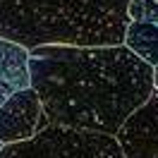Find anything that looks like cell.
I'll return each mask as SVG.
<instances>
[{
	"instance_id": "1",
	"label": "cell",
	"mask_w": 158,
	"mask_h": 158,
	"mask_svg": "<svg viewBox=\"0 0 158 158\" xmlns=\"http://www.w3.org/2000/svg\"><path fill=\"white\" fill-rule=\"evenodd\" d=\"M29 72L50 125L108 134H118L156 89V67L125 43L36 46Z\"/></svg>"
},
{
	"instance_id": "2",
	"label": "cell",
	"mask_w": 158,
	"mask_h": 158,
	"mask_svg": "<svg viewBox=\"0 0 158 158\" xmlns=\"http://www.w3.org/2000/svg\"><path fill=\"white\" fill-rule=\"evenodd\" d=\"M127 22L110 12L106 0H0V36L24 48L118 46Z\"/></svg>"
},
{
	"instance_id": "3",
	"label": "cell",
	"mask_w": 158,
	"mask_h": 158,
	"mask_svg": "<svg viewBox=\"0 0 158 158\" xmlns=\"http://www.w3.org/2000/svg\"><path fill=\"white\" fill-rule=\"evenodd\" d=\"M41 158H127L115 134L48 125L34 137Z\"/></svg>"
},
{
	"instance_id": "4",
	"label": "cell",
	"mask_w": 158,
	"mask_h": 158,
	"mask_svg": "<svg viewBox=\"0 0 158 158\" xmlns=\"http://www.w3.org/2000/svg\"><path fill=\"white\" fill-rule=\"evenodd\" d=\"M46 115L41 96L34 86L17 89L10 98L0 106V141L2 144H15V141H27L39 134L41 118Z\"/></svg>"
},
{
	"instance_id": "5",
	"label": "cell",
	"mask_w": 158,
	"mask_h": 158,
	"mask_svg": "<svg viewBox=\"0 0 158 158\" xmlns=\"http://www.w3.org/2000/svg\"><path fill=\"white\" fill-rule=\"evenodd\" d=\"M115 137L127 158H158V89L125 120Z\"/></svg>"
},
{
	"instance_id": "6",
	"label": "cell",
	"mask_w": 158,
	"mask_h": 158,
	"mask_svg": "<svg viewBox=\"0 0 158 158\" xmlns=\"http://www.w3.org/2000/svg\"><path fill=\"white\" fill-rule=\"evenodd\" d=\"M29 84V48L0 36V106L17 89H24Z\"/></svg>"
},
{
	"instance_id": "7",
	"label": "cell",
	"mask_w": 158,
	"mask_h": 158,
	"mask_svg": "<svg viewBox=\"0 0 158 158\" xmlns=\"http://www.w3.org/2000/svg\"><path fill=\"white\" fill-rule=\"evenodd\" d=\"M125 46L132 48L141 60L158 67V24L156 22L129 19L125 31Z\"/></svg>"
},
{
	"instance_id": "8",
	"label": "cell",
	"mask_w": 158,
	"mask_h": 158,
	"mask_svg": "<svg viewBox=\"0 0 158 158\" xmlns=\"http://www.w3.org/2000/svg\"><path fill=\"white\" fill-rule=\"evenodd\" d=\"M0 158H41L36 141L27 139V141H15V144H2L0 148Z\"/></svg>"
},
{
	"instance_id": "9",
	"label": "cell",
	"mask_w": 158,
	"mask_h": 158,
	"mask_svg": "<svg viewBox=\"0 0 158 158\" xmlns=\"http://www.w3.org/2000/svg\"><path fill=\"white\" fill-rule=\"evenodd\" d=\"M129 19L158 24V0H132L129 2Z\"/></svg>"
},
{
	"instance_id": "10",
	"label": "cell",
	"mask_w": 158,
	"mask_h": 158,
	"mask_svg": "<svg viewBox=\"0 0 158 158\" xmlns=\"http://www.w3.org/2000/svg\"><path fill=\"white\" fill-rule=\"evenodd\" d=\"M156 89H158V67H156Z\"/></svg>"
},
{
	"instance_id": "11",
	"label": "cell",
	"mask_w": 158,
	"mask_h": 158,
	"mask_svg": "<svg viewBox=\"0 0 158 158\" xmlns=\"http://www.w3.org/2000/svg\"><path fill=\"white\" fill-rule=\"evenodd\" d=\"M0 148H2V141H0Z\"/></svg>"
}]
</instances>
